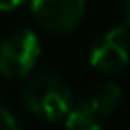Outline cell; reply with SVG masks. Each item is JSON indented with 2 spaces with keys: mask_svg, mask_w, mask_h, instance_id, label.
Listing matches in <instances>:
<instances>
[{
  "mask_svg": "<svg viewBox=\"0 0 130 130\" xmlns=\"http://www.w3.org/2000/svg\"><path fill=\"white\" fill-rule=\"evenodd\" d=\"M22 102L32 114L49 122H57L73 106V93L63 77L43 71L35 73L26 81L22 89Z\"/></svg>",
  "mask_w": 130,
  "mask_h": 130,
  "instance_id": "1",
  "label": "cell"
},
{
  "mask_svg": "<svg viewBox=\"0 0 130 130\" xmlns=\"http://www.w3.org/2000/svg\"><path fill=\"white\" fill-rule=\"evenodd\" d=\"M41 57V41L28 30H12L0 41V73L4 77H24Z\"/></svg>",
  "mask_w": 130,
  "mask_h": 130,
  "instance_id": "2",
  "label": "cell"
},
{
  "mask_svg": "<svg viewBox=\"0 0 130 130\" xmlns=\"http://www.w3.org/2000/svg\"><path fill=\"white\" fill-rule=\"evenodd\" d=\"M130 63V35L126 26L102 32L89 49V65L102 73H116Z\"/></svg>",
  "mask_w": 130,
  "mask_h": 130,
  "instance_id": "3",
  "label": "cell"
},
{
  "mask_svg": "<svg viewBox=\"0 0 130 130\" xmlns=\"http://www.w3.org/2000/svg\"><path fill=\"white\" fill-rule=\"evenodd\" d=\"M35 20L53 35L77 28L85 12V0H30Z\"/></svg>",
  "mask_w": 130,
  "mask_h": 130,
  "instance_id": "4",
  "label": "cell"
},
{
  "mask_svg": "<svg viewBox=\"0 0 130 130\" xmlns=\"http://www.w3.org/2000/svg\"><path fill=\"white\" fill-rule=\"evenodd\" d=\"M122 102V87L114 81H102L91 85L85 95L81 98V104L87 106L98 118H108L116 112V108Z\"/></svg>",
  "mask_w": 130,
  "mask_h": 130,
  "instance_id": "5",
  "label": "cell"
},
{
  "mask_svg": "<svg viewBox=\"0 0 130 130\" xmlns=\"http://www.w3.org/2000/svg\"><path fill=\"white\" fill-rule=\"evenodd\" d=\"M65 124L63 130H102L100 118L81 102L77 106H71L69 112L63 116Z\"/></svg>",
  "mask_w": 130,
  "mask_h": 130,
  "instance_id": "6",
  "label": "cell"
},
{
  "mask_svg": "<svg viewBox=\"0 0 130 130\" xmlns=\"http://www.w3.org/2000/svg\"><path fill=\"white\" fill-rule=\"evenodd\" d=\"M0 130H22V124L16 118V114L2 106H0Z\"/></svg>",
  "mask_w": 130,
  "mask_h": 130,
  "instance_id": "7",
  "label": "cell"
},
{
  "mask_svg": "<svg viewBox=\"0 0 130 130\" xmlns=\"http://www.w3.org/2000/svg\"><path fill=\"white\" fill-rule=\"evenodd\" d=\"M120 18H122V26H130V0H122L120 2Z\"/></svg>",
  "mask_w": 130,
  "mask_h": 130,
  "instance_id": "8",
  "label": "cell"
},
{
  "mask_svg": "<svg viewBox=\"0 0 130 130\" xmlns=\"http://www.w3.org/2000/svg\"><path fill=\"white\" fill-rule=\"evenodd\" d=\"M26 0H0V12H10L14 8H18L20 4H24Z\"/></svg>",
  "mask_w": 130,
  "mask_h": 130,
  "instance_id": "9",
  "label": "cell"
}]
</instances>
